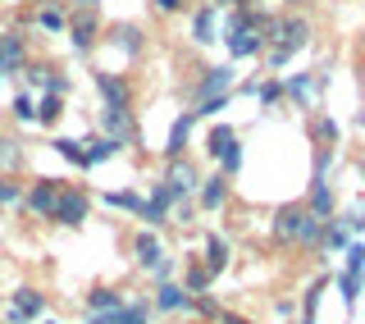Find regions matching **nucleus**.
<instances>
[{"instance_id": "obj_43", "label": "nucleus", "mask_w": 365, "mask_h": 324, "mask_svg": "<svg viewBox=\"0 0 365 324\" xmlns=\"http://www.w3.org/2000/svg\"><path fill=\"white\" fill-rule=\"evenodd\" d=\"M220 324H251V320H242V315H233V310H220Z\"/></svg>"}, {"instance_id": "obj_4", "label": "nucleus", "mask_w": 365, "mask_h": 324, "mask_svg": "<svg viewBox=\"0 0 365 324\" xmlns=\"http://www.w3.org/2000/svg\"><path fill=\"white\" fill-rule=\"evenodd\" d=\"M87 211H91V196L83 188H60V201H55L51 219H55V224H64V228H83Z\"/></svg>"}, {"instance_id": "obj_22", "label": "nucleus", "mask_w": 365, "mask_h": 324, "mask_svg": "<svg viewBox=\"0 0 365 324\" xmlns=\"http://www.w3.org/2000/svg\"><path fill=\"white\" fill-rule=\"evenodd\" d=\"M347 233H351V228L342 224V219H324V228H319V247H324V251H342V247H347Z\"/></svg>"}, {"instance_id": "obj_40", "label": "nucleus", "mask_w": 365, "mask_h": 324, "mask_svg": "<svg viewBox=\"0 0 365 324\" xmlns=\"http://www.w3.org/2000/svg\"><path fill=\"white\" fill-rule=\"evenodd\" d=\"M347 270L365 274V242H347Z\"/></svg>"}, {"instance_id": "obj_27", "label": "nucleus", "mask_w": 365, "mask_h": 324, "mask_svg": "<svg viewBox=\"0 0 365 324\" xmlns=\"http://www.w3.org/2000/svg\"><path fill=\"white\" fill-rule=\"evenodd\" d=\"M110 37H114V46H119V51H128V55L142 51V28H133V23H119Z\"/></svg>"}, {"instance_id": "obj_26", "label": "nucleus", "mask_w": 365, "mask_h": 324, "mask_svg": "<svg viewBox=\"0 0 365 324\" xmlns=\"http://www.w3.org/2000/svg\"><path fill=\"white\" fill-rule=\"evenodd\" d=\"M114 151H119V142H110V137H106V133H101V137H91V142H83V156H87V169H91V165H101V160H110Z\"/></svg>"}, {"instance_id": "obj_45", "label": "nucleus", "mask_w": 365, "mask_h": 324, "mask_svg": "<svg viewBox=\"0 0 365 324\" xmlns=\"http://www.w3.org/2000/svg\"><path fill=\"white\" fill-rule=\"evenodd\" d=\"M220 9H233V5H247V0H215Z\"/></svg>"}, {"instance_id": "obj_16", "label": "nucleus", "mask_w": 365, "mask_h": 324, "mask_svg": "<svg viewBox=\"0 0 365 324\" xmlns=\"http://www.w3.org/2000/svg\"><path fill=\"white\" fill-rule=\"evenodd\" d=\"M169 206H174V192H169L165 183H155V188H151V201H142V219H146V224H165V219H169Z\"/></svg>"}, {"instance_id": "obj_33", "label": "nucleus", "mask_w": 365, "mask_h": 324, "mask_svg": "<svg viewBox=\"0 0 365 324\" xmlns=\"http://www.w3.org/2000/svg\"><path fill=\"white\" fill-rule=\"evenodd\" d=\"M251 96L260 101V106H279V96H283V83H274V78H265V83H256V91Z\"/></svg>"}, {"instance_id": "obj_11", "label": "nucleus", "mask_w": 365, "mask_h": 324, "mask_svg": "<svg viewBox=\"0 0 365 324\" xmlns=\"http://www.w3.org/2000/svg\"><path fill=\"white\" fill-rule=\"evenodd\" d=\"M41 310H46V297L37 288H19L14 302H9V324H28V320H37Z\"/></svg>"}, {"instance_id": "obj_35", "label": "nucleus", "mask_w": 365, "mask_h": 324, "mask_svg": "<svg viewBox=\"0 0 365 324\" xmlns=\"http://www.w3.org/2000/svg\"><path fill=\"white\" fill-rule=\"evenodd\" d=\"M106 201L114 206V211H133V215H142V196H137V192H110Z\"/></svg>"}, {"instance_id": "obj_10", "label": "nucleus", "mask_w": 365, "mask_h": 324, "mask_svg": "<svg viewBox=\"0 0 365 324\" xmlns=\"http://www.w3.org/2000/svg\"><path fill=\"white\" fill-rule=\"evenodd\" d=\"M23 64H28V41L19 32H0V78L19 74Z\"/></svg>"}, {"instance_id": "obj_21", "label": "nucleus", "mask_w": 365, "mask_h": 324, "mask_svg": "<svg viewBox=\"0 0 365 324\" xmlns=\"http://www.w3.org/2000/svg\"><path fill=\"white\" fill-rule=\"evenodd\" d=\"M311 137H315V146H334L338 142V123L329 119L324 110H311Z\"/></svg>"}, {"instance_id": "obj_29", "label": "nucleus", "mask_w": 365, "mask_h": 324, "mask_svg": "<svg viewBox=\"0 0 365 324\" xmlns=\"http://www.w3.org/2000/svg\"><path fill=\"white\" fill-rule=\"evenodd\" d=\"M55 151H60L64 160H68V165H78V169H87V156H83V142H68V137H55Z\"/></svg>"}, {"instance_id": "obj_32", "label": "nucleus", "mask_w": 365, "mask_h": 324, "mask_svg": "<svg viewBox=\"0 0 365 324\" xmlns=\"http://www.w3.org/2000/svg\"><path fill=\"white\" fill-rule=\"evenodd\" d=\"M37 23H41L46 32H64L68 28V14H64V9H55V5H46L41 14H37Z\"/></svg>"}, {"instance_id": "obj_18", "label": "nucleus", "mask_w": 365, "mask_h": 324, "mask_svg": "<svg viewBox=\"0 0 365 324\" xmlns=\"http://www.w3.org/2000/svg\"><path fill=\"white\" fill-rule=\"evenodd\" d=\"M133 256H137V265H142V270H151V265L165 260V247H160L155 233H137V238H133Z\"/></svg>"}, {"instance_id": "obj_13", "label": "nucleus", "mask_w": 365, "mask_h": 324, "mask_svg": "<svg viewBox=\"0 0 365 324\" xmlns=\"http://www.w3.org/2000/svg\"><path fill=\"white\" fill-rule=\"evenodd\" d=\"M192 41L197 46L220 41V5H201L197 14H192Z\"/></svg>"}, {"instance_id": "obj_20", "label": "nucleus", "mask_w": 365, "mask_h": 324, "mask_svg": "<svg viewBox=\"0 0 365 324\" xmlns=\"http://www.w3.org/2000/svg\"><path fill=\"white\" fill-rule=\"evenodd\" d=\"M192 123H197V114H178L174 119V128H169V142H165V156L174 160V156H182V146H187V137H192Z\"/></svg>"}, {"instance_id": "obj_28", "label": "nucleus", "mask_w": 365, "mask_h": 324, "mask_svg": "<svg viewBox=\"0 0 365 324\" xmlns=\"http://www.w3.org/2000/svg\"><path fill=\"white\" fill-rule=\"evenodd\" d=\"M64 114V96L60 91H46V96L37 101V123H55Z\"/></svg>"}, {"instance_id": "obj_36", "label": "nucleus", "mask_w": 365, "mask_h": 324, "mask_svg": "<svg viewBox=\"0 0 365 324\" xmlns=\"http://www.w3.org/2000/svg\"><path fill=\"white\" fill-rule=\"evenodd\" d=\"M0 165H5V169H19L23 165V151H19L14 137H0Z\"/></svg>"}, {"instance_id": "obj_6", "label": "nucleus", "mask_w": 365, "mask_h": 324, "mask_svg": "<svg viewBox=\"0 0 365 324\" xmlns=\"http://www.w3.org/2000/svg\"><path fill=\"white\" fill-rule=\"evenodd\" d=\"M101 128H106V137H110V142H119V146H133V142H137L133 110H114V106H106V110H101Z\"/></svg>"}, {"instance_id": "obj_38", "label": "nucleus", "mask_w": 365, "mask_h": 324, "mask_svg": "<svg viewBox=\"0 0 365 324\" xmlns=\"http://www.w3.org/2000/svg\"><path fill=\"white\" fill-rule=\"evenodd\" d=\"M356 293H361V270H347V274H342V302H356Z\"/></svg>"}, {"instance_id": "obj_44", "label": "nucleus", "mask_w": 365, "mask_h": 324, "mask_svg": "<svg viewBox=\"0 0 365 324\" xmlns=\"http://www.w3.org/2000/svg\"><path fill=\"white\" fill-rule=\"evenodd\" d=\"M101 0H68V9H96Z\"/></svg>"}, {"instance_id": "obj_25", "label": "nucleus", "mask_w": 365, "mask_h": 324, "mask_svg": "<svg viewBox=\"0 0 365 324\" xmlns=\"http://www.w3.org/2000/svg\"><path fill=\"white\" fill-rule=\"evenodd\" d=\"M205 270H210V274L228 270V242H224L220 233H210V238H205Z\"/></svg>"}, {"instance_id": "obj_5", "label": "nucleus", "mask_w": 365, "mask_h": 324, "mask_svg": "<svg viewBox=\"0 0 365 324\" xmlns=\"http://www.w3.org/2000/svg\"><path fill=\"white\" fill-rule=\"evenodd\" d=\"M165 188L174 192V201H178V196H192V192L201 188L197 165H192L187 156H174V160H169V173H165Z\"/></svg>"}, {"instance_id": "obj_12", "label": "nucleus", "mask_w": 365, "mask_h": 324, "mask_svg": "<svg viewBox=\"0 0 365 324\" xmlns=\"http://www.w3.org/2000/svg\"><path fill=\"white\" fill-rule=\"evenodd\" d=\"M96 91H101V101L114 106V110H128L133 106V91H128V83H123L119 74H106V69H101V74H96Z\"/></svg>"}, {"instance_id": "obj_42", "label": "nucleus", "mask_w": 365, "mask_h": 324, "mask_svg": "<svg viewBox=\"0 0 365 324\" xmlns=\"http://www.w3.org/2000/svg\"><path fill=\"white\" fill-rule=\"evenodd\" d=\"M155 9H160V14H178L182 0H155Z\"/></svg>"}, {"instance_id": "obj_17", "label": "nucleus", "mask_w": 365, "mask_h": 324, "mask_svg": "<svg viewBox=\"0 0 365 324\" xmlns=\"http://www.w3.org/2000/svg\"><path fill=\"white\" fill-rule=\"evenodd\" d=\"M306 211L319 219H334V188L324 178H311V196H306Z\"/></svg>"}, {"instance_id": "obj_3", "label": "nucleus", "mask_w": 365, "mask_h": 324, "mask_svg": "<svg viewBox=\"0 0 365 324\" xmlns=\"http://www.w3.org/2000/svg\"><path fill=\"white\" fill-rule=\"evenodd\" d=\"M265 19L256 9V19L242 23V28H224V41H228V55L233 60H256V55H265Z\"/></svg>"}, {"instance_id": "obj_2", "label": "nucleus", "mask_w": 365, "mask_h": 324, "mask_svg": "<svg viewBox=\"0 0 365 324\" xmlns=\"http://www.w3.org/2000/svg\"><path fill=\"white\" fill-rule=\"evenodd\" d=\"M306 41H311V23L302 14H269L265 19V46L269 51H283L292 60L297 51H306Z\"/></svg>"}, {"instance_id": "obj_30", "label": "nucleus", "mask_w": 365, "mask_h": 324, "mask_svg": "<svg viewBox=\"0 0 365 324\" xmlns=\"http://www.w3.org/2000/svg\"><path fill=\"white\" fill-rule=\"evenodd\" d=\"M210 279H215V274L205 270V265H192V270H187V283H182V288H187L192 297H201L205 288H210Z\"/></svg>"}, {"instance_id": "obj_31", "label": "nucleus", "mask_w": 365, "mask_h": 324, "mask_svg": "<svg viewBox=\"0 0 365 324\" xmlns=\"http://www.w3.org/2000/svg\"><path fill=\"white\" fill-rule=\"evenodd\" d=\"M110 324H146V302H133V306H119L110 315Z\"/></svg>"}, {"instance_id": "obj_34", "label": "nucleus", "mask_w": 365, "mask_h": 324, "mask_svg": "<svg viewBox=\"0 0 365 324\" xmlns=\"http://www.w3.org/2000/svg\"><path fill=\"white\" fill-rule=\"evenodd\" d=\"M14 119L19 123H37V101H32L28 91H19V96H14Z\"/></svg>"}, {"instance_id": "obj_7", "label": "nucleus", "mask_w": 365, "mask_h": 324, "mask_svg": "<svg viewBox=\"0 0 365 324\" xmlns=\"http://www.w3.org/2000/svg\"><path fill=\"white\" fill-rule=\"evenodd\" d=\"M64 32L73 37L78 51H91V46H96V37H101V19H96V9H73Z\"/></svg>"}, {"instance_id": "obj_39", "label": "nucleus", "mask_w": 365, "mask_h": 324, "mask_svg": "<svg viewBox=\"0 0 365 324\" xmlns=\"http://www.w3.org/2000/svg\"><path fill=\"white\" fill-rule=\"evenodd\" d=\"M342 224L361 233V228H365V201H351V206H347V215H342Z\"/></svg>"}, {"instance_id": "obj_46", "label": "nucleus", "mask_w": 365, "mask_h": 324, "mask_svg": "<svg viewBox=\"0 0 365 324\" xmlns=\"http://www.w3.org/2000/svg\"><path fill=\"white\" fill-rule=\"evenodd\" d=\"M361 91H365V60H361Z\"/></svg>"}, {"instance_id": "obj_8", "label": "nucleus", "mask_w": 365, "mask_h": 324, "mask_svg": "<svg viewBox=\"0 0 365 324\" xmlns=\"http://www.w3.org/2000/svg\"><path fill=\"white\" fill-rule=\"evenodd\" d=\"M233 83H237V69L233 64L205 69V78L197 83V101H205V96H233Z\"/></svg>"}, {"instance_id": "obj_1", "label": "nucleus", "mask_w": 365, "mask_h": 324, "mask_svg": "<svg viewBox=\"0 0 365 324\" xmlns=\"http://www.w3.org/2000/svg\"><path fill=\"white\" fill-rule=\"evenodd\" d=\"M319 228H324V219L311 215L306 206H279V215H274V238L279 242H302V247H315L319 242Z\"/></svg>"}, {"instance_id": "obj_41", "label": "nucleus", "mask_w": 365, "mask_h": 324, "mask_svg": "<svg viewBox=\"0 0 365 324\" xmlns=\"http://www.w3.org/2000/svg\"><path fill=\"white\" fill-rule=\"evenodd\" d=\"M329 165H334V146H315V178H324Z\"/></svg>"}, {"instance_id": "obj_23", "label": "nucleus", "mask_w": 365, "mask_h": 324, "mask_svg": "<svg viewBox=\"0 0 365 324\" xmlns=\"http://www.w3.org/2000/svg\"><path fill=\"white\" fill-rule=\"evenodd\" d=\"M233 146H237V133L228 128V123H215V128H210V137H205V151H210L215 160H220L224 151H233Z\"/></svg>"}, {"instance_id": "obj_9", "label": "nucleus", "mask_w": 365, "mask_h": 324, "mask_svg": "<svg viewBox=\"0 0 365 324\" xmlns=\"http://www.w3.org/2000/svg\"><path fill=\"white\" fill-rule=\"evenodd\" d=\"M55 201H60V183H55V178H37L28 192H23V206H28L32 215H41V219H51Z\"/></svg>"}, {"instance_id": "obj_14", "label": "nucleus", "mask_w": 365, "mask_h": 324, "mask_svg": "<svg viewBox=\"0 0 365 324\" xmlns=\"http://www.w3.org/2000/svg\"><path fill=\"white\" fill-rule=\"evenodd\" d=\"M315 91H319V78H315V74H292V78H283V96L297 101V106H306V110L315 106Z\"/></svg>"}, {"instance_id": "obj_24", "label": "nucleus", "mask_w": 365, "mask_h": 324, "mask_svg": "<svg viewBox=\"0 0 365 324\" xmlns=\"http://www.w3.org/2000/svg\"><path fill=\"white\" fill-rule=\"evenodd\" d=\"M119 306H123V297L114 293V288H96V293L87 297V310H91V315H114Z\"/></svg>"}, {"instance_id": "obj_37", "label": "nucleus", "mask_w": 365, "mask_h": 324, "mask_svg": "<svg viewBox=\"0 0 365 324\" xmlns=\"http://www.w3.org/2000/svg\"><path fill=\"white\" fill-rule=\"evenodd\" d=\"M0 206H23V188L9 173H0Z\"/></svg>"}, {"instance_id": "obj_47", "label": "nucleus", "mask_w": 365, "mask_h": 324, "mask_svg": "<svg viewBox=\"0 0 365 324\" xmlns=\"http://www.w3.org/2000/svg\"><path fill=\"white\" fill-rule=\"evenodd\" d=\"M356 123H361V128H365V110H361V114H356Z\"/></svg>"}, {"instance_id": "obj_15", "label": "nucleus", "mask_w": 365, "mask_h": 324, "mask_svg": "<svg viewBox=\"0 0 365 324\" xmlns=\"http://www.w3.org/2000/svg\"><path fill=\"white\" fill-rule=\"evenodd\" d=\"M224 201H228V178H224V173L201 178V188H197V206H201V211H220Z\"/></svg>"}, {"instance_id": "obj_19", "label": "nucleus", "mask_w": 365, "mask_h": 324, "mask_svg": "<svg viewBox=\"0 0 365 324\" xmlns=\"http://www.w3.org/2000/svg\"><path fill=\"white\" fill-rule=\"evenodd\" d=\"M155 306H160V310H187V306H192V293H187L182 283H169V279H165V283L155 288Z\"/></svg>"}]
</instances>
